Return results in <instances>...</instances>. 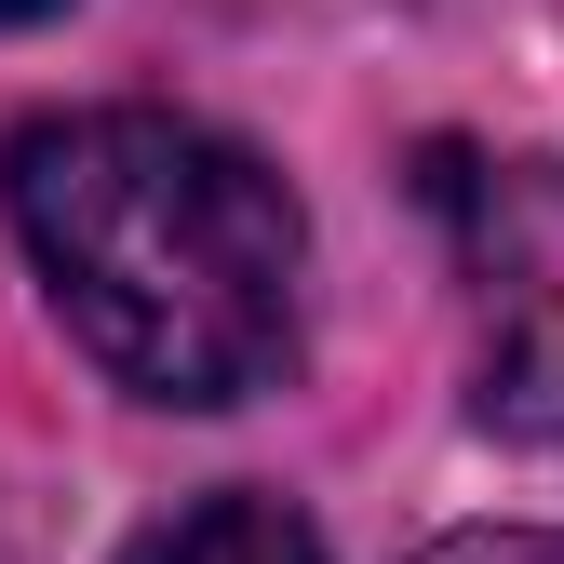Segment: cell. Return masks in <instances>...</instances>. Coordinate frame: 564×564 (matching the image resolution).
Wrapping results in <instances>:
<instances>
[{"label": "cell", "instance_id": "cell-1", "mask_svg": "<svg viewBox=\"0 0 564 564\" xmlns=\"http://www.w3.org/2000/svg\"><path fill=\"white\" fill-rule=\"evenodd\" d=\"M14 229L67 336L149 403H242L296 349V202L175 108H67L14 134Z\"/></svg>", "mask_w": 564, "mask_h": 564}, {"label": "cell", "instance_id": "cell-2", "mask_svg": "<svg viewBox=\"0 0 564 564\" xmlns=\"http://www.w3.org/2000/svg\"><path fill=\"white\" fill-rule=\"evenodd\" d=\"M457 282H470V416L511 444H564V162L457 175Z\"/></svg>", "mask_w": 564, "mask_h": 564}, {"label": "cell", "instance_id": "cell-3", "mask_svg": "<svg viewBox=\"0 0 564 564\" xmlns=\"http://www.w3.org/2000/svg\"><path fill=\"white\" fill-rule=\"evenodd\" d=\"M121 564H323V538L282 511V498L229 484V498H188V511H162V524L134 538Z\"/></svg>", "mask_w": 564, "mask_h": 564}, {"label": "cell", "instance_id": "cell-4", "mask_svg": "<svg viewBox=\"0 0 564 564\" xmlns=\"http://www.w3.org/2000/svg\"><path fill=\"white\" fill-rule=\"evenodd\" d=\"M416 564H564V524H470V538H431Z\"/></svg>", "mask_w": 564, "mask_h": 564}, {"label": "cell", "instance_id": "cell-5", "mask_svg": "<svg viewBox=\"0 0 564 564\" xmlns=\"http://www.w3.org/2000/svg\"><path fill=\"white\" fill-rule=\"evenodd\" d=\"M28 14H54V0H0V28H28Z\"/></svg>", "mask_w": 564, "mask_h": 564}]
</instances>
